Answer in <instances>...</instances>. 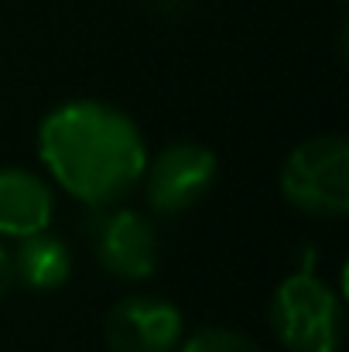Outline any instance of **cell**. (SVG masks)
Wrapping results in <instances>:
<instances>
[{
	"label": "cell",
	"mask_w": 349,
	"mask_h": 352,
	"mask_svg": "<svg viewBox=\"0 0 349 352\" xmlns=\"http://www.w3.org/2000/svg\"><path fill=\"white\" fill-rule=\"evenodd\" d=\"M48 178L89 209L123 202L144 175L147 140L127 110L103 100H65L38 123Z\"/></svg>",
	"instance_id": "cell-1"
},
{
	"label": "cell",
	"mask_w": 349,
	"mask_h": 352,
	"mask_svg": "<svg viewBox=\"0 0 349 352\" xmlns=\"http://www.w3.org/2000/svg\"><path fill=\"white\" fill-rule=\"evenodd\" d=\"M267 322L277 346L288 352H336L343 342V294L319 274H288L267 305Z\"/></svg>",
	"instance_id": "cell-2"
},
{
	"label": "cell",
	"mask_w": 349,
	"mask_h": 352,
	"mask_svg": "<svg viewBox=\"0 0 349 352\" xmlns=\"http://www.w3.org/2000/svg\"><path fill=\"white\" fill-rule=\"evenodd\" d=\"M281 195L312 219H343L349 212V140L319 133L288 151L281 164Z\"/></svg>",
	"instance_id": "cell-3"
},
{
	"label": "cell",
	"mask_w": 349,
	"mask_h": 352,
	"mask_svg": "<svg viewBox=\"0 0 349 352\" xmlns=\"http://www.w3.org/2000/svg\"><path fill=\"white\" fill-rule=\"evenodd\" d=\"M216 178H220V161L213 147L199 140H175L158 154H147L140 185L147 209L161 219H171L195 209L213 192Z\"/></svg>",
	"instance_id": "cell-4"
},
{
	"label": "cell",
	"mask_w": 349,
	"mask_h": 352,
	"mask_svg": "<svg viewBox=\"0 0 349 352\" xmlns=\"http://www.w3.org/2000/svg\"><path fill=\"white\" fill-rule=\"evenodd\" d=\"M86 239L93 246L96 263L123 284H140L158 270L161 260V239L158 226L147 212L127 209V206H103L89 209Z\"/></svg>",
	"instance_id": "cell-5"
},
{
	"label": "cell",
	"mask_w": 349,
	"mask_h": 352,
	"mask_svg": "<svg viewBox=\"0 0 349 352\" xmlns=\"http://www.w3.org/2000/svg\"><path fill=\"white\" fill-rule=\"evenodd\" d=\"M110 352H175L185 339V315L161 294H127L103 318Z\"/></svg>",
	"instance_id": "cell-6"
},
{
	"label": "cell",
	"mask_w": 349,
	"mask_h": 352,
	"mask_svg": "<svg viewBox=\"0 0 349 352\" xmlns=\"http://www.w3.org/2000/svg\"><path fill=\"white\" fill-rule=\"evenodd\" d=\"M55 219L52 185L28 168H0V236L24 239Z\"/></svg>",
	"instance_id": "cell-7"
},
{
	"label": "cell",
	"mask_w": 349,
	"mask_h": 352,
	"mask_svg": "<svg viewBox=\"0 0 349 352\" xmlns=\"http://www.w3.org/2000/svg\"><path fill=\"white\" fill-rule=\"evenodd\" d=\"M10 270H14V284H24L28 291L48 294L69 284L72 277V250L62 236L48 233H31L17 239V246L10 250Z\"/></svg>",
	"instance_id": "cell-8"
},
{
	"label": "cell",
	"mask_w": 349,
	"mask_h": 352,
	"mask_svg": "<svg viewBox=\"0 0 349 352\" xmlns=\"http://www.w3.org/2000/svg\"><path fill=\"white\" fill-rule=\"evenodd\" d=\"M175 352H267L253 336L230 329V325H206L182 339Z\"/></svg>",
	"instance_id": "cell-9"
},
{
	"label": "cell",
	"mask_w": 349,
	"mask_h": 352,
	"mask_svg": "<svg viewBox=\"0 0 349 352\" xmlns=\"http://www.w3.org/2000/svg\"><path fill=\"white\" fill-rule=\"evenodd\" d=\"M14 287V270H10V250L0 243V301L7 298V291Z\"/></svg>",
	"instance_id": "cell-10"
}]
</instances>
